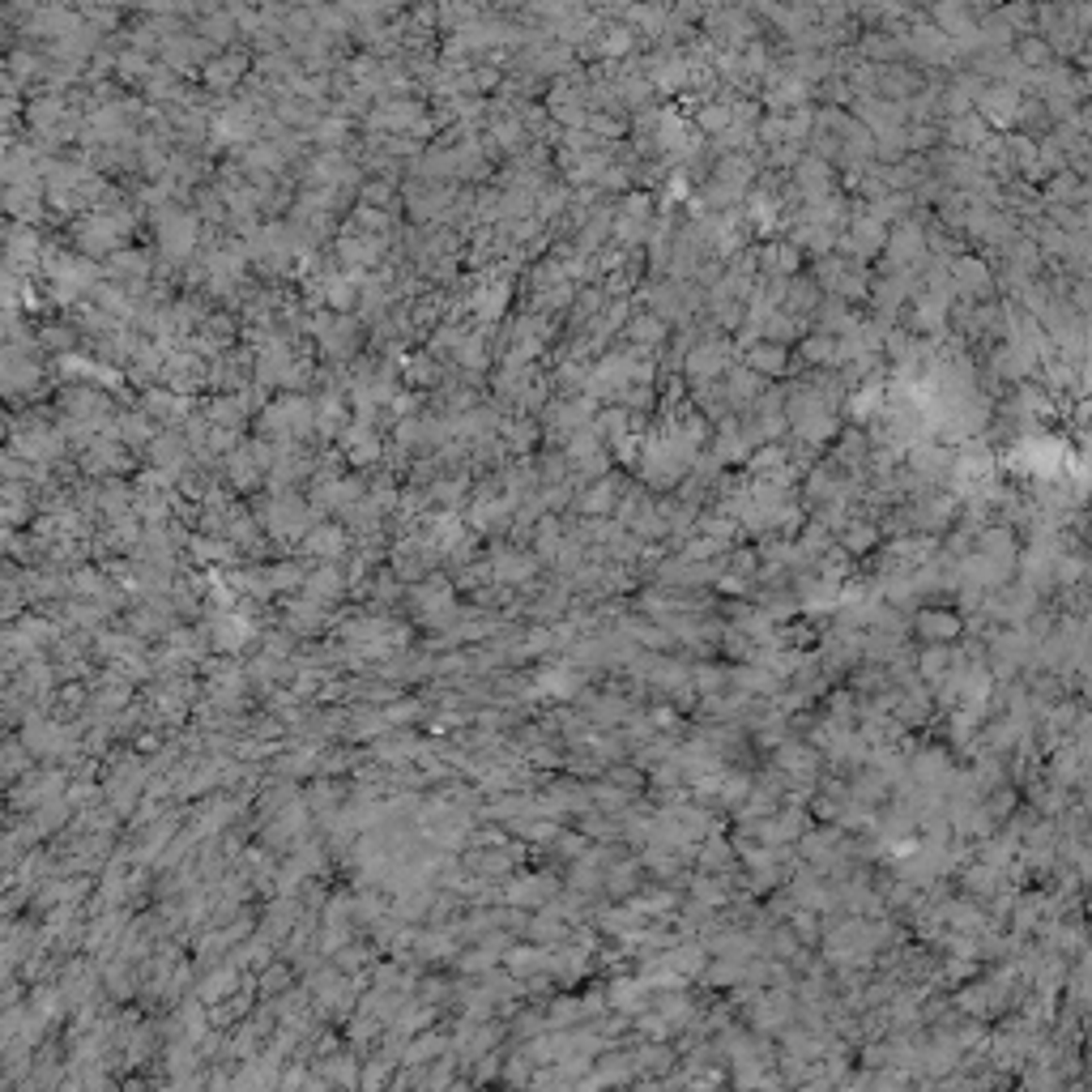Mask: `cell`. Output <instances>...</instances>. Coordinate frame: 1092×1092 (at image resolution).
Masks as SVG:
<instances>
[{"instance_id": "8", "label": "cell", "mask_w": 1092, "mask_h": 1092, "mask_svg": "<svg viewBox=\"0 0 1092 1092\" xmlns=\"http://www.w3.org/2000/svg\"><path fill=\"white\" fill-rule=\"evenodd\" d=\"M747 367L756 371V376H781V371H786V346H777V342H751Z\"/></svg>"}, {"instance_id": "19", "label": "cell", "mask_w": 1092, "mask_h": 1092, "mask_svg": "<svg viewBox=\"0 0 1092 1092\" xmlns=\"http://www.w3.org/2000/svg\"><path fill=\"white\" fill-rule=\"evenodd\" d=\"M756 389H759L756 371H730V398L734 401H751V398H756Z\"/></svg>"}, {"instance_id": "16", "label": "cell", "mask_w": 1092, "mask_h": 1092, "mask_svg": "<svg viewBox=\"0 0 1092 1092\" xmlns=\"http://www.w3.org/2000/svg\"><path fill=\"white\" fill-rule=\"evenodd\" d=\"M401 371H406L410 384H435V376H440L431 354H414V359H406V363H401Z\"/></svg>"}, {"instance_id": "14", "label": "cell", "mask_w": 1092, "mask_h": 1092, "mask_svg": "<svg viewBox=\"0 0 1092 1092\" xmlns=\"http://www.w3.org/2000/svg\"><path fill=\"white\" fill-rule=\"evenodd\" d=\"M346 133H351V124H346L342 116H324V120H320V124H316V129H312V137L320 141L324 149H337V146H342V141H346Z\"/></svg>"}, {"instance_id": "12", "label": "cell", "mask_w": 1092, "mask_h": 1092, "mask_svg": "<svg viewBox=\"0 0 1092 1092\" xmlns=\"http://www.w3.org/2000/svg\"><path fill=\"white\" fill-rule=\"evenodd\" d=\"M730 120H734V112L725 107V102H704V107H700V129L713 133V137L730 133Z\"/></svg>"}, {"instance_id": "10", "label": "cell", "mask_w": 1092, "mask_h": 1092, "mask_svg": "<svg viewBox=\"0 0 1092 1092\" xmlns=\"http://www.w3.org/2000/svg\"><path fill=\"white\" fill-rule=\"evenodd\" d=\"M628 337L636 346H662L666 342V320L658 312H640L628 320Z\"/></svg>"}, {"instance_id": "1", "label": "cell", "mask_w": 1092, "mask_h": 1092, "mask_svg": "<svg viewBox=\"0 0 1092 1092\" xmlns=\"http://www.w3.org/2000/svg\"><path fill=\"white\" fill-rule=\"evenodd\" d=\"M196 240H201L196 213L176 210V205L167 201V210L158 213V248L167 252V260H188L196 252Z\"/></svg>"}, {"instance_id": "21", "label": "cell", "mask_w": 1092, "mask_h": 1092, "mask_svg": "<svg viewBox=\"0 0 1092 1092\" xmlns=\"http://www.w3.org/2000/svg\"><path fill=\"white\" fill-rule=\"evenodd\" d=\"M39 337H43V342L52 346V351H65V346L73 342V334H65V329H56V324H52V329H43Z\"/></svg>"}, {"instance_id": "6", "label": "cell", "mask_w": 1092, "mask_h": 1092, "mask_svg": "<svg viewBox=\"0 0 1092 1092\" xmlns=\"http://www.w3.org/2000/svg\"><path fill=\"white\" fill-rule=\"evenodd\" d=\"M351 529H342V525H316L312 534L304 538V546L312 551V555H320V559H337V555H346V546H351Z\"/></svg>"}, {"instance_id": "15", "label": "cell", "mask_w": 1092, "mask_h": 1092, "mask_svg": "<svg viewBox=\"0 0 1092 1092\" xmlns=\"http://www.w3.org/2000/svg\"><path fill=\"white\" fill-rule=\"evenodd\" d=\"M880 542V529H870V525H862V521H853V525H845V534H841V546L845 551H870V546Z\"/></svg>"}, {"instance_id": "4", "label": "cell", "mask_w": 1092, "mask_h": 1092, "mask_svg": "<svg viewBox=\"0 0 1092 1092\" xmlns=\"http://www.w3.org/2000/svg\"><path fill=\"white\" fill-rule=\"evenodd\" d=\"M243 73H248V56L226 52V56H213L210 65L201 69V82L210 86V90H231V86H240Z\"/></svg>"}, {"instance_id": "3", "label": "cell", "mask_w": 1092, "mask_h": 1092, "mask_svg": "<svg viewBox=\"0 0 1092 1092\" xmlns=\"http://www.w3.org/2000/svg\"><path fill=\"white\" fill-rule=\"evenodd\" d=\"M615 504H619L615 478H593L589 487L576 491V512H585V517H606V512H615Z\"/></svg>"}, {"instance_id": "5", "label": "cell", "mask_w": 1092, "mask_h": 1092, "mask_svg": "<svg viewBox=\"0 0 1092 1092\" xmlns=\"http://www.w3.org/2000/svg\"><path fill=\"white\" fill-rule=\"evenodd\" d=\"M116 440H120V445H133V448L137 445L149 448L158 440V431H154L146 410H124V414H116Z\"/></svg>"}, {"instance_id": "17", "label": "cell", "mask_w": 1092, "mask_h": 1092, "mask_svg": "<svg viewBox=\"0 0 1092 1092\" xmlns=\"http://www.w3.org/2000/svg\"><path fill=\"white\" fill-rule=\"evenodd\" d=\"M632 43H636V39H632L628 26H615V30H602V35H598V47H602L606 56H623Z\"/></svg>"}, {"instance_id": "7", "label": "cell", "mask_w": 1092, "mask_h": 1092, "mask_svg": "<svg viewBox=\"0 0 1092 1092\" xmlns=\"http://www.w3.org/2000/svg\"><path fill=\"white\" fill-rule=\"evenodd\" d=\"M504 307H508V287L504 282H478V290L470 295V312L478 316V320H500Z\"/></svg>"}, {"instance_id": "9", "label": "cell", "mask_w": 1092, "mask_h": 1092, "mask_svg": "<svg viewBox=\"0 0 1092 1092\" xmlns=\"http://www.w3.org/2000/svg\"><path fill=\"white\" fill-rule=\"evenodd\" d=\"M952 273H956V278H952L956 290H964V295H986V290H991V273H986V265L973 260V257L956 260Z\"/></svg>"}, {"instance_id": "20", "label": "cell", "mask_w": 1092, "mask_h": 1092, "mask_svg": "<svg viewBox=\"0 0 1092 1092\" xmlns=\"http://www.w3.org/2000/svg\"><path fill=\"white\" fill-rule=\"evenodd\" d=\"M1020 60H1024V65H1037V69H1041V65L1050 60V47L1041 43V39H1024V43H1020Z\"/></svg>"}, {"instance_id": "18", "label": "cell", "mask_w": 1092, "mask_h": 1092, "mask_svg": "<svg viewBox=\"0 0 1092 1092\" xmlns=\"http://www.w3.org/2000/svg\"><path fill=\"white\" fill-rule=\"evenodd\" d=\"M803 354H806L811 363H815V359H819V363H833V359H836V337H833V334L806 337V342H803Z\"/></svg>"}, {"instance_id": "11", "label": "cell", "mask_w": 1092, "mask_h": 1092, "mask_svg": "<svg viewBox=\"0 0 1092 1092\" xmlns=\"http://www.w3.org/2000/svg\"><path fill=\"white\" fill-rule=\"evenodd\" d=\"M102 269H107L112 278H137V282H141V278L149 273V257H146V252H137V248H129V243H124V248L116 252V257L107 260Z\"/></svg>"}, {"instance_id": "13", "label": "cell", "mask_w": 1092, "mask_h": 1092, "mask_svg": "<svg viewBox=\"0 0 1092 1092\" xmlns=\"http://www.w3.org/2000/svg\"><path fill=\"white\" fill-rule=\"evenodd\" d=\"M457 363H461L465 371H478V367H487V342H482L478 334H465V342L457 346V354H453Z\"/></svg>"}, {"instance_id": "2", "label": "cell", "mask_w": 1092, "mask_h": 1092, "mask_svg": "<svg viewBox=\"0 0 1092 1092\" xmlns=\"http://www.w3.org/2000/svg\"><path fill=\"white\" fill-rule=\"evenodd\" d=\"M380 257H384V240L380 235H363V231H351L337 240V260H342L346 269H376Z\"/></svg>"}]
</instances>
